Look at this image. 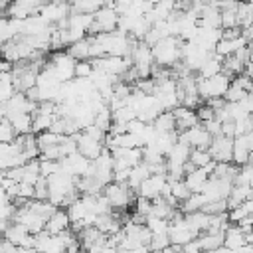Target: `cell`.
Masks as SVG:
<instances>
[{"label":"cell","instance_id":"cell-6","mask_svg":"<svg viewBox=\"0 0 253 253\" xmlns=\"http://www.w3.org/2000/svg\"><path fill=\"white\" fill-rule=\"evenodd\" d=\"M117 24H119V16H117V12L113 10V4H103V6L93 14V24H91L89 36L117 32Z\"/></svg>","mask_w":253,"mask_h":253},{"label":"cell","instance_id":"cell-28","mask_svg":"<svg viewBox=\"0 0 253 253\" xmlns=\"http://www.w3.org/2000/svg\"><path fill=\"white\" fill-rule=\"evenodd\" d=\"M89 51H91V40H89V38H83V40H79V42H75V43H71V45L67 47V53H69L75 61H85V59H89Z\"/></svg>","mask_w":253,"mask_h":253},{"label":"cell","instance_id":"cell-35","mask_svg":"<svg viewBox=\"0 0 253 253\" xmlns=\"http://www.w3.org/2000/svg\"><path fill=\"white\" fill-rule=\"evenodd\" d=\"M194 168H206V166H210L213 160H211V156H210V152L208 150H198V148H194L192 152H190V160H188Z\"/></svg>","mask_w":253,"mask_h":253},{"label":"cell","instance_id":"cell-31","mask_svg":"<svg viewBox=\"0 0 253 253\" xmlns=\"http://www.w3.org/2000/svg\"><path fill=\"white\" fill-rule=\"evenodd\" d=\"M101 6H103V2H99V0H77V2L69 4L73 14H85V16H93Z\"/></svg>","mask_w":253,"mask_h":253},{"label":"cell","instance_id":"cell-12","mask_svg":"<svg viewBox=\"0 0 253 253\" xmlns=\"http://www.w3.org/2000/svg\"><path fill=\"white\" fill-rule=\"evenodd\" d=\"M2 239L8 241L10 245L18 247V249H32L34 247V241H36V237L26 227H22L20 223H14V221L4 229Z\"/></svg>","mask_w":253,"mask_h":253},{"label":"cell","instance_id":"cell-14","mask_svg":"<svg viewBox=\"0 0 253 253\" xmlns=\"http://www.w3.org/2000/svg\"><path fill=\"white\" fill-rule=\"evenodd\" d=\"M231 148H233V138L217 134L211 138L208 152L215 164H229L231 162Z\"/></svg>","mask_w":253,"mask_h":253},{"label":"cell","instance_id":"cell-32","mask_svg":"<svg viewBox=\"0 0 253 253\" xmlns=\"http://www.w3.org/2000/svg\"><path fill=\"white\" fill-rule=\"evenodd\" d=\"M144 225H146V229L150 231V235H168L170 221H168V219L154 217V215H148V217L144 219Z\"/></svg>","mask_w":253,"mask_h":253},{"label":"cell","instance_id":"cell-21","mask_svg":"<svg viewBox=\"0 0 253 253\" xmlns=\"http://www.w3.org/2000/svg\"><path fill=\"white\" fill-rule=\"evenodd\" d=\"M172 115H174L176 130H178V132L188 130V128L198 126V125H200V121H198V117H196V111H192V109L178 107V109H174V111H172Z\"/></svg>","mask_w":253,"mask_h":253},{"label":"cell","instance_id":"cell-5","mask_svg":"<svg viewBox=\"0 0 253 253\" xmlns=\"http://www.w3.org/2000/svg\"><path fill=\"white\" fill-rule=\"evenodd\" d=\"M103 198L109 202L111 208H119L125 210L128 206H134L136 194L126 186V184H119V182H111L103 188Z\"/></svg>","mask_w":253,"mask_h":253},{"label":"cell","instance_id":"cell-26","mask_svg":"<svg viewBox=\"0 0 253 253\" xmlns=\"http://www.w3.org/2000/svg\"><path fill=\"white\" fill-rule=\"evenodd\" d=\"M221 63H223V59H221L219 55L211 53V55L204 61V65L198 69V77H202V79H210V77L221 73Z\"/></svg>","mask_w":253,"mask_h":253},{"label":"cell","instance_id":"cell-15","mask_svg":"<svg viewBox=\"0 0 253 253\" xmlns=\"http://www.w3.org/2000/svg\"><path fill=\"white\" fill-rule=\"evenodd\" d=\"M2 109H4L6 119H12V117H16V115H24V113L34 115L36 109H38V103L30 101L26 93H16L6 105H2Z\"/></svg>","mask_w":253,"mask_h":253},{"label":"cell","instance_id":"cell-20","mask_svg":"<svg viewBox=\"0 0 253 253\" xmlns=\"http://www.w3.org/2000/svg\"><path fill=\"white\" fill-rule=\"evenodd\" d=\"M67 229H71V221H69L67 210L57 208V210L47 217L43 231L49 233V235H59V233H63V231H67Z\"/></svg>","mask_w":253,"mask_h":253},{"label":"cell","instance_id":"cell-13","mask_svg":"<svg viewBox=\"0 0 253 253\" xmlns=\"http://www.w3.org/2000/svg\"><path fill=\"white\" fill-rule=\"evenodd\" d=\"M71 14L69 4L65 2H49V4H42L38 10V16H42L49 26H59L61 22H65Z\"/></svg>","mask_w":253,"mask_h":253},{"label":"cell","instance_id":"cell-50","mask_svg":"<svg viewBox=\"0 0 253 253\" xmlns=\"http://www.w3.org/2000/svg\"><path fill=\"white\" fill-rule=\"evenodd\" d=\"M249 6H251V10H253V2H249Z\"/></svg>","mask_w":253,"mask_h":253},{"label":"cell","instance_id":"cell-1","mask_svg":"<svg viewBox=\"0 0 253 253\" xmlns=\"http://www.w3.org/2000/svg\"><path fill=\"white\" fill-rule=\"evenodd\" d=\"M45 182H47V202L55 208L69 206L79 196L77 178H73V176H69L61 170L57 174L45 178Z\"/></svg>","mask_w":253,"mask_h":253},{"label":"cell","instance_id":"cell-3","mask_svg":"<svg viewBox=\"0 0 253 253\" xmlns=\"http://www.w3.org/2000/svg\"><path fill=\"white\" fill-rule=\"evenodd\" d=\"M229 83H231V79L225 73H217L210 79L196 77V91H198V97L208 103L213 99H223L225 91L229 89Z\"/></svg>","mask_w":253,"mask_h":253},{"label":"cell","instance_id":"cell-38","mask_svg":"<svg viewBox=\"0 0 253 253\" xmlns=\"http://www.w3.org/2000/svg\"><path fill=\"white\" fill-rule=\"evenodd\" d=\"M150 210H152V202L150 200H144V198H136L134 200V211H136V215H140V217H148L150 215Z\"/></svg>","mask_w":253,"mask_h":253},{"label":"cell","instance_id":"cell-11","mask_svg":"<svg viewBox=\"0 0 253 253\" xmlns=\"http://www.w3.org/2000/svg\"><path fill=\"white\" fill-rule=\"evenodd\" d=\"M253 152V130L245 132L241 136L233 138V148H231V164L241 168L249 162V156Z\"/></svg>","mask_w":253,"mask_h":253},{"label":"cell","instance_id":"cell-18","mask_svg":"<svg viewBox=\"0 0 253 253\" xmlns=\"http://www.w3.org/2000/svg\"><path fill=\"white\" fill-rule=\"evenodd\" d=\"M36 241H34V249L38 253H65V245L61 241L59 235H49L45 231L34 235Z\"/></svg>","mask_w":253,"mask_h":253},{"label":"cell","instance_id":"cell-43","mask_svg":"<svg viewBox=\"0 0 253 253\" xmlns=\"http://www.w3.org/2000/svg\"><path fill=\"white\" fill-rule=\"evenodd\" d=\"M180 253H204V251H202V247H200L198 239H194V241L186 243L184 247H180Z\"/></svg>","mask_w":253,"mask_h":253},{"label":"cell","instance_id":"cell-37","mask_svg":"<svg viewBox=\"0 0 253 253\" xmlns=\"http://www.w3.org/2000/svg\"><path fill=\"white\" fill-rule=\"evenodd\" d=\"M91 73H93L91 59H85V61H77L75 63V79H89Z\"/></svg>","mask_w":253,"mask_h":253},{"label":"cell","instance_id":"cell-41","mask_svg":"<svg viewBox=\"0 0 253 253\" xmlns=\"http://www.w3.org/2000/svg\"><path fill=\"white\" fill-rule=\"evenodd\" d=\"M239 107H241L247 115H253V91H249V93L239 101Z\"/></svg>","mask_w":253,"mask_h":253},{"label":"cell","instance_id":"cell-23","mask_svg":"<svg viewBox=\"0 0 253 253\" xmlns=\"http://www.w3.org/2000/svg\"><path fill=\"white\" fill-rule=\"evenodd\" d=\"M253 198V190L249 188V186H235L233 184V188H231V192H229V196H227V200H225V204H227V210H233V208H237V206H243L247 200H251Z\"/></svg>","mask_w":253,"mask_h":253},{"label":"cell","instance_id":"cell-25","mask_svg":"<svg viewBox=\"0 0 253 253\" xmlns=\"http://www.w3.org/2000/svg\"><path fill=\"white\" fill-rule=\"evenodd\" d=\"M148 176H150V168H148L144 162H140V164H136L134 168H130V172H128V180H126V186H128L132 192H136V190H138V186H140Z\"/></svg>","mask_w":253,"mask_h":253},{"label":"cell","instance_id":"cell-33","mask_svg":"<svg viewBox=\"0 0 253 253\" xmlns=\"http://www.w3.org/2000/svg\"><path fill=\"white\" fill-rule=\"evenodd\" d=\"M237 4H233L231 8H223L219 10L221 16H219V22H221V30H239L237 28Z\"/></svg>","mask_w":253,"mask_h":253},{"label":"cell","instance_id":"cell-42","mask_svg":"<svg viewBox=\"0 0 253 253\" xmlns=\"http://www.w3.org/2000/svg\"><path fill=\"white\" fill-rule=\"evenodd\" d=\"M206 126V130L211 134V136H217V134H221V123L219 121H215V119H211V121H208V123H204Z\"/></svg>","mask_w":253,"mask_h":253},{"label":"cell","instance_id":"cell-22","mask_svg":"<svg viewBox=\"0 0 253 253\" xmlns=\"http://www.w3.org/2000/svg\"><path fill=\"white\" fill-rule=\"evenodd\" d=\"M245 245H247V233L237 225H229L223 233V247H227L231 251H237Z\"/></svg>","mask_w":253,"mask_h":253},{"label":"cell","instance_id":"cell-49","mask_svg":"<svg viewBox=\"0 0 253 253\" xmlns=\"http://www.w3.org/2000/svg\"><path fill=\"white\" fill-rule=\"evenodd\" d=\"M0 253H4V249H2V237H0Z\"/></svg>","mask_w":253,"mask_h":253},{"label":"cell","instance_id":"cell-2","mask_svg":"<svg viewBox=\"0 0 253 253\" xmlns=\"http://www.w3.org/2000/svg\"><path fill=\"white\" fill-rule=\"evenodd\" d=\"M182 42L178 38H164L152 45V59L158 67H174L180 63Z\"/></svg>","mask_w":253,"mask_h":253},{"label":"cell","instance_id":"cell-17","mask_svg":"<svg viewBox=\"0 0 253 253\" xmlns=\"http://www.w3.org/2000/svg\"><path fill=\"white\" fill-rule=\"evenodd\" d=\"M213 166H215V162H211L210 166H206V168H194V170H190V172H186L184 174V184L188 186V190L192 192V194H200V190H202V186L208 182V178L211 176V172H213Z\"/></svg>","mask_w":253,"mask_h":253},{"label":"cell","instance_id":"cell-24","mask_svg":"<svg viewBox=\"0 0 253 253\" xmlns=\"http://www.w3.org/2000/svg\"><path fill=\"white\" fill-rule=\"evenodd\" d=\"M223 233L225 231H206L198 237V243L202 247V251H215L219 247H223Z\"/></svg>","mask_w":253,"mask_h":253},{"label":"cell","instance_id":"cell-30","mask_svg":"<svg viewBox=\"0 0 253 253\" xmlns=\"http://www.w3.org/2000/svg\"><path fill=\"white\" fill-rule=\"evenodd\" d=\"M16 136H24V134H32V115L24 113V115H16L12 119H8Z\"/></svg>","mask_w":253,"mask_h":253},{"label":"cell","instance_id":"cell-27","mask_svg":"<svg viewBox=\"0 0 253 253\" xmlns=\"http://www.w3.org/2000/svg\"><path fill=\"white\" fill-rule=\"evenodd\" d=\"M168 196L176 204H184L192 196V192L188 190V186L184 184V180H168Z\"/></svg>","mask_w":253,"mask_h":253},{"label":"cell","instance_id":"cell-7","mask_svg":"<svg viewBox=\"0 0 253 253\" xmlns=\"http://www.w3.org/2000/svg\"><path fill=\"white\" fill-rule=\"evenodd\" d=\"M136 198H144V200H156V198H164L168 196V176L166 174H150L134 192Z\"/></svg>","mask_w":253,"mask_h":253},{"label":"cell","instance_id":"cell-9","mask_svg":"<svg viewBox=\"0 0 253 253\" xmlns=\"http://www.w3.org/2000/svg\"><path fill=\"white\" fill-rule=\"evenodd\" d=\"M211 138H213V136H211L202 125L178 132V140L184 142V144H188L192 150H194V148H198V150H208L210 144H211Z\"/></svg>","mask_w":253,"mask_h":253},{"label":"cell","instance_id":"cell-34","mask_svg":"<svg viewBox=\"0 0 253 253\" xmlns=\"http://www.w3.org/2000/svg\"><path fill=\"white\" fill-rule=\"evenodd\" d=\"M235 12H237V28L239 30L253 26V10L249 4H237Z\"/></svg>","mask_w":253,"mask_h":253},{"label":"cell","instance_id":"cell-19","mask_svg":"<svg viewBox=\"0 0 253 253\" xmlns=\"http://www.w3.org/2000/svg\"><path fill=\"white\" fill-rule=\"evenodd\" d=\"M42 2H24V0H18V2H12L6 6V16L8 18H14V20H26L34 14H38Z\"/></svg>","mask_w":253,"mask_h":253},{"label":"cell","instance_id":"cell-16","mask_svg":"<svg viewBox=\"0 0 253 253\" xmlns=\"http://www.w3.org/2000/svg\"><path fill=\"white\" fill-rule=\"evenodd\" d=\"M73 138H75V144H77V152H79L81 156H85L87 160H95V158L103 152V148H105L103 142H99V140L87 136L83 130H79Z\"/></svg>","mask_w":253,"mask_h":253},{"label":"cell","instance_id":"cell-29","mask_svg":"<svg viewBox=\"0 0 253 253\" xmlns=\"http://www.w3.org/2000/svg\"><path fill=\"white\" fill-rule=\"evenodd\" d=\"M154 130L158 134H168V132H178L176 130V121H174V115L172 113H160L156 117V121L152 123Z\"/></svg>","mask_w":253,"mask_h":253},{"label":"cell","instance_id":"cell-10","mask_svg":"<svg viewBox=\"0 0 253 253\" xmlns=\"http://www.w3.org/2000/svg\"><path fill=\"white\" fill-rule=\"evenodd\" d=\"M59 166H61V172H65V174H69V176H73L77 180L91 174V160H87L79 152H73V154L61 158Z\"/></svg>","mask_w":253,"mask_h":253},{"label":"cell","instance_id":"cell-45","mask_svg":"<svg viewBox=\"0 0 253 253\" xmlns=\"http://www.w3.org/2000/svg\"><path fill=\"white\" fill-rule=\"evenodd\" d=\"M247 49H249V61H247V63H253V43L247 45Z\"/></svg>","mask_w":253,"mask_h":253},{"label":"cell","instance_id":"cell-47","mask_svg":"<svg viewBox=\"0 0 253 253\" xmlns=\"http://www.w3.org/2000/svg\"><path fill=\"white\" fill-rule=\"evenodd\" d=\"M6 119V115H4V109H2V105H0V123Z\"/></svg>","mask_w":253,"mask_h":253},{"label":"cell","instance_id":"cell-48","mask_svg":"<svg viewBox=\"0 0 253 253\" xmlns=\"http://www.w3.org/2000/svg\"><path fill=\"white\" fill-rule=\"evenodd\" d=\"M249 188L253 190V176H251V180H249Z\"/></svg>","mask_w":253,"mask_h":253},{"label":"cell","instance_id":"cell-39","mask_svg":"<svg viewBox=\"0 0 253 253\" xmlns=\"http://www.w3.org/2000/svg\"><path fill=\"white\" fill-rule=\"evenodd\" d=\"M34 200L47 202V182H45V178H40L34 184Z\"/></svg>","mask_w":253,"mask_h":253},{"label":"cell","instance_id":"cell-44","mask_svg":"<svg viewBox=\"0 0 253 253\" xmlns=\"http://www.w3.org/2000/svg\"><path fill=\"white\" fill-rule=\"evenodd\" d=\"M245 75L253 81V63H247V65H245Z\"/></svg>","mask_w":253,"mask_h":253},{"label":"cell","instance_id":"cell-36","mask_svg":"<svg viewBox=\"0 0 253 253\" xmlns=\"http://www.w3.org/2000/svg\"><path fill=\"white\" fill-rule=\"evenodd\" d=\"M245 95H247V91H245L243 87H239L235 81H231V83H229V89H227L225 95H223V101H225V103H239Z\"/></svg>","mask_w":253,"mask_h":253},{"label":"cell","instance_id":"cell-4","mask_svg":"<svg viewBox=\"0 0 253 253\" xmlns=\"http://www.w3.org/2000/svg\"><path fill=\"white\" fill-rule=\"evenodd\" d=\"M168 239L172 247H184L186 243L198 239V233L188 225L186 217L182 211H176L170 217V227H168Z\"/></svg>","mask_w":253,"mask_h":253},{"label":"cell","instance_id":"cell-8","mask_svg":"<svg viewBox=\"0 0 253 253\" xmlns=\"http://www.w3.org/2000/svg\"><path fill=\"white\" fill-rule=\"evenodd\" d=\"M75 59L67 53V51H55L49 57L47 67L55 73V77L59 79V83H67L71 79H75Z\"/></svg>","mask_w":253,"mask_h":253},{"label":"cell","instance_id":"cell-40","mask_svg":"<svg viewBox=\"0 0 253 253\" xmlns=\"http://www.w3.org/2000/svg\"><path fill=\"white\" fill-rule=\"evenodd\" d=\"M196 117H198L200 123H208V121L213 119V109H211L210 105H200V107L196 109Z\"/></svg>","mask_w":253,"mask_h":253},{"label":"cell","instance_id":"cell-46","mask_svg":"<svg viewBox=\"0 0 253 253\" xmlns=\"http://www.w3.org/2000/svg\"><path fill=\"white\" fill-rule=\"evenodd\" d=\"M213 253H233L231 249H227V247H219V249H215Z\"/></svg>","mask_w":253,"mask_h":253}]
</instances>
